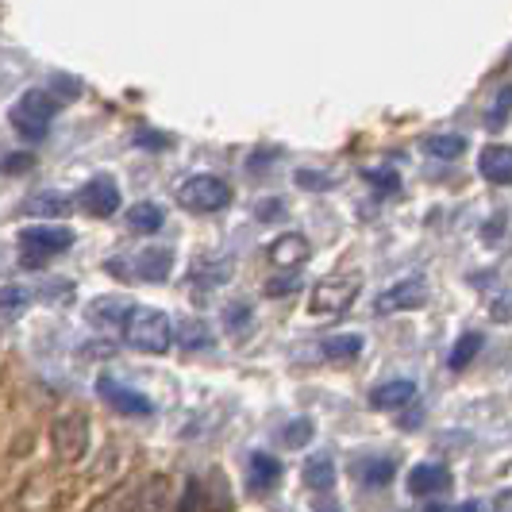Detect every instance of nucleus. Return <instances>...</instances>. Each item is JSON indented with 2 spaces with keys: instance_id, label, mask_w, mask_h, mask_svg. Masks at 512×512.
<instances>
[{
  "instance_id": "31",
  "label": "nucleus",
  "mask_w": 512,
  "mask_h": 512,
  "mask_svg": "<svg viewBox=\"0 0 512 512\" xmlns=\"http://www.w3.org/2000/svg\"><path fill=\"white\" fill-rule=\"evenodd\" d=\"M208 328L205 324H185V347H208Z\"/></svg>"
},
{
  "instance_id": "7",
  "label": "nucleus",
  "mask_w": 512,
  "mask_h": 512,
  "mask_svg": "<svg viewBox=\"0 0 512 512\" xmlns=\"http://www.w3.org/2000/svg\"><path fill=\"white\" fill-rule=\"evenodd\" d=\"M77 205H81V212H89L97 220H108V216L120 212V185L108 178V174L85 181L81 193H77Z\"/></svg>"
},
{
  "instance_id": "30",
  "label": "nucleus",
  "mask_w": 512,
  "mask_h": 512,
  "mask_svg": "<svg viewBox=\"0 0 512 512\" xmlns=\"http://www.w3.org/2000/svg\"><path fill=\"white\" fill-rule=\"evenodd\" d=\"M366 181H374V189H385V193H397V174L393 170H370Z\"/></svg>"
},
{
  "instance_id": "21",
  "label": "nucleus",
  "mask_w": 512,
  "mask_h": 512,
  "mask_svg": "<svg viewBox=\"0 0 512 512\" xmlns=\"http://www.w3.org/2000/svg\"><path fill=\"white\" fill-rule=\"evenodd\" d=\"M70 208H74V201L62 197V193H39L35 201H27V212H31V216H51V220L70 216Z\"/></svg>"
},
{
  "instance_id": "22",
  "label": "nucleus",
  "mask_w": 512,
  "mask_h": 512,
  "mask_svg": "<svg viewBox=\"0 0 512 512\" xmlns=\"http://www.w3.org/2000/svg\"><path fill=\"white\" fill-rule=\"evenodd\" d=\"M228 274H231V258H201V262L193 266V282H201V285L228 282Z\"/></svg>"
},
{
  "instance_id": "34",
  "label": "nucleus",
  "mask_w": 512,
  "mask_h": 512,
  "mask_svg": "<svg viewBox=\"0 0 512 512\" xmlns=\"http://www.w3.org/2000/svg\"><path fill=\"white\" fill-rule=\"evenodd\" d=\"M135 143H139V147H154V151H158V147H166L170 139H166V135H154V131H139V135H135Z\"/></svg>"
},
{
  "instance_id": "11",
  "label": "nucleus",
  "mask_w": 512,
  "mask_h": 512,
  "mask_svg": "<svg viewBox=\"0 0 512 512\" xmlns=\"http://www.w3.org/2000/svg\"><path fill=\"white\" fill-rule=\"evenodd\" d=\"M451 470L443 462H416L409 470V493L412 497H436V493H447L451 489Z\"/></svg>"
},
{
  "instance_id": "18",
  "label": "nucleus",
  "mask_w": 512,
  "mask_h": 512,
  "mask_svg": "<svg viewBox=\"0 0 512 512\" xmlns=\"http://www.w3.org/2000/svg\"><path fill=\"white\" fill-rule=\"evenodd\" d=\"M305 486L312 489V493L335 489V462L328 459V455H312V459L305 462Z\"/></svg>"
},
{
  "instance_id": "2",
  "label": "nucleus",
  "mask_w": 512,
  "mask_h": 512,
  "mask_svg": "<svg viewBox=\"0 0 512 512\" xmlns=\"http://www.w3.org/2000/svg\"><path fill=\"white\" fill-rule=\"evenodd\" d=\"M54 116H58V97H54L51 89H27L24 97L12 104V112H8L12 131H16L20 139H27V143L47 139Z\"/></svg>"
},
{
  "instance_id": "13",
  "label": "nucleus",
  "mask_w": 512,
  "mask_h": 512,
  "mask_svg": "<svg viewBox=\"0 0 512 512\" xmlns=\"http://www.w3.org/2000/svg\"><path fill=\"white\" fill-rule=\"evenodd\" d=\"M478 170L493 185H512V147L509 143H489L478 154Z\"/></svg>"
},
{
  "instance_id": "8",
  "label": "nucleus",
  "mask_w": 512,
  "mask_h": 512,
  "mask_svg": "<svg viewBox=\"0 0 512 512\" xmlns=\"http://www.w3.org/2000/svg\"><path fill=\"white\" fill-rule=\"evenodd\" d=\"M428 301V282L424 278H405V282L389 285L385 293H378V316H389V312H409V308H420Z\"/></svg>"
},
{
  "instance_id": "5",
  "label": "nucleus",
  "mask_w": 512,
  "mask_h": 512,
  "mask_svg": "<svg viewBox=\"0 0 512 512\" xmlns=\"http://www.w3.org/2000/svg\"><path fill=\"white\" fill-rule=\"evenodd\" d=\"M51 443L58 462H70L74 466L77 459H85V451H89V416L77 409L62 412L51 428Z\"/></svg>"
},
{
  "instance_id": "20",
  "label": "nucleus",
  "mask_w": 512,
  "mask_h": 512,
  "mask_svg": "<svg viewBox=\"0 0 512 512\" xmlns=\"http://www.w3.org/2000/svg\"><path fill=\"white\" fill-rule=\"evenodd\" d=\"M478 351H482V335L462 332L459 343H455V347H451V355H447V366H451V370H466L470 362L478 359Z\"/></svg>"
},
{
  "instance_id": "35",
  "label": "nucleus",
  "mask_w": 512,
  "mask_h": 512,
  "mask_svg": "<svg viewBox=\"0 0 512 512\" xmlns=\"http://www.w3.org/2000/svg\"><path fill=\"white\" fill-rule=\"evenodd\" d=\"M247 316H251V312H247L243 305H239V308H228V328H239V324H247Z\"/></svg>"
},
{
  "instance_id": "6",
  "label": "nucleus",
  "mask_w": 512,
  "mask_h": 512,
  "mask_svg": "<svg viewBox=\"0 0 512 512\" xmlns=\"http://www.w3.org/2000/svg\"><path fill=\"white\" fill-rule=\"evenodd\" d=\"M359 289H362L359 278H324V282L312 289L308 308H312L316 316H343L347 308L355 305Z\"/></svg>"
},
{
  "instance_id": "14",
  "label": "nucleus",
  "mask_w": 512,
  "mask_h": 512,
  "mask_svg": "<svg viewBox=\"0 0 512 512\" xmlns=\"http://www.w3.org/2000/svg\"><path fill=\"white\" fill-rule=\"evenodd\" d=\"M412 397H416V382L397 378V382H385V385H378V389H370V409L397 412V409H405Z\"/></svg>"
},
{
  "instance_id": "24",
  "label": "nucleus",
  "mask_w": 512,
  "mask_h": 512,
  "mask_svg": "<svg viewBox=\"0 0 512 512\" xmlns=\"http://www.w3.org/2000/svg\"><path fill=\"white\" fill-rule=\"evenodd\" d=\"M424 151L432 154V158H459L466 151V135H428L424 139Z\"/></svg>"
},
{
  "instance_id": "25",
  "label": "nucleus",
  "mask_w": 512,
  "mask_h": 512,
  "mask_svg": "<svg viewBox=\"0 0 512 512\" xmlns=\"http://www.w3.org/2000/svg\"><path fill=\"white\" fill-rule=\"evenodd\" d=\"M509 112H512V85H501V89H497V97H493V104H489V112H486V128L501 131L505 124H509Z\"/></svg>"
},
{
  "instance_id": "27",
  "label": "nucleus",
  "mask_w": 512,
  "mask_h": 512,
  "mask_svg": "<svg viewBox=\"0 0 512 512\" xmlns=\"http://www.w3.org/2000/svg\"><path fill=\"white\" fill-rule=\"evenodd\" d=\"M24 305H27V289H20V285H4L0 289V316H16Z\"/></svg>"
},
{
  "instance_id": "29",
  "label": "nucleus",
  "mask_w": 512,
  "mask_h": 512,
  "mask_svg": "<svg viewBox=\"0 0 512 512\" xmlns=\"http://www.w3.org/2000/svg\"><path fill=\"white\" fill-rule=\"evenodd\" d=\"M285 205L278 201V197H270V201H258L255 205V216L262 220V224H270V220H282Z\"/></svg>"
},
{
  "instance_id": "12",
  "label": "nucleus",
  "mask_w": 512,
  "mask_h": 512,
  "mask_svg": "<svg viewBox=\"0 0 512 512\" xmlns=\"http://www.w3.org/2000/svg\"><path fill=\"white\" fill-rule=\"evenodd\" d=\"M308 255H312V247H308L305 235H297V231H289V235H278L270 247H266V258L278 266V270H293V266H305Z\"/></svg>"
},
{
  "instance_id": "3",
  "label": "nucleus",
  "mask_w": 512,
  "mask_h": 512,
  "mask_svg": "<svg viewBox=\"0 0 512 512\" xmlns=\"http://www.w3.org/2000/svg\"><path fill=\"white\" fill-rule=\"evenodd\" d=\"M74 247V231L66 224H35L20 231V262L27 270H39L47 258L66 255Z\"/></svg>"
},
{
  "instance_id": "23",
  "label": "nucleus",
  "mask_w": 512,
  "mask_h": 512,
  "mask_svg": "<svg viewBox=\"0 0 512 512\" xmlns=\"http://www.w3.org/2000/svg\"><path fill=\"white\" fill-rule=\"evenodd\" d=\"M362 351V335L359 332H343L324 339V359H355Z\"/></svg>"
},
{
  "instance_id": "15",
  "label": "nucleus",
  "mask_w": 512,
  "mask_h": 512,
  "mask_svg": "<svg viewBox=\"0 0 512 512\" xmlns=\"http://www.w3.org/2000/svg\"><path fill=\"white\" fill-rule=\"evenodd\" d=\"M278 482H282V462L274 459V455H266V451H255L247 459V486L255 489V493H270Z\"/></svg>"
},
{
  "instance_id": "26",
  "label": "nucleus",
  "mask_w": 512,
  "mask_h": 512,
  "mask_svg": "<svg viewBox=\"0 0 512 512\" xmlns=\"http://www.w3.org/2000/svg\"><path fill=\"white\" fill-rule=\"evenodd\" d=\"M282 439H285V447H305L308 439H312V420H308V416L289 420V424H285V432H282Z\"/></svg>"
},
{
  "instance_id": "1",
  "label": "nucleus",
  "mask_w": 512,
  "mask_h": 512,
  "mask_svg": "<svg viewBox=\"0 0 512 512\" xmlns=\"http://www.w3.org/2000/svg\"><path fill=\"white\" fill-rule=\"evenodd\" d=\"M120 335L128 339V347L143 351V355H166L174 347V324L166 312L158 308H143V305H131L124 324H120Z\"/></svg>"
},
{
  "instance_id": "33",
  "label": "nucleus",
  "mask_w": 512,
  "mask_h": 512,
  "mask_svg": "<svg viewBox=\"0 0 512 512\" xmlns=\"http://www.w3.org/2000/svg\"><path fill=\"white\" fill-rule=\"evenodd\" d=\"M489 316H493V320H512V293L497 297V301H493V308H489Z\"/></svg>"
},
{
  "instance_id": "32",
  "label": "nucleus",
  "mask_w": 512,
  "mask_h": 512,
  "mask_svg": "<svg viewBox=\"0 0 512 512\" xmlns=\"http://www.w3.org/2000/svg\"><path fill=\"white\" fill-rule=\"evenodd\" d=\"M297 285H301V278H297V274H285L282 282L266 285V293H270V297H278V293H297Z\"/></svg>"
},
{
  "instance_id": "4",
  "label": "nucleus",
  "mask_w": 512,
  "mask_h": 512,
  "mask_svg": "<svg viewBox=\"0 0 512 512\" xmlns=\"http://www.w3.org/2000/svg\"><path fill=\"white\" fill-rule=\"evenodd\" d=\"M178 205L189 212H220L231 205V185L216 174H193L178 185Z\"/></svg>"
},
{
  "instance_id": "16",
  "label": "nucleus",
  "mask_w": 512,
  "mask_h": 512,
  "mask_svg": "<svg viewBox=\"0 0 512 512\" xmlns=\"http://www.w3.org/2000/svg\"><path fill=\"white\" fill-rule=\"evenodd\" d=\"M128 308H131V301H124V297H101V301H93V308H89V320H93L97 328L120 332V324H124Z\"/></svg>"
},
{
  "instance_id": "36",
  "label": "nucleus",
  "mask_w": 512,
  "mask_h": 512,
  "mask_svg": "<svg viewBox=\"0 0 512 512\" xmlns=\"http://www.w3.org/2000/svg\"><path fill=\"white\" fill-rule=\"evenodd\" d=\"M493 509H509L512 512V489H509V493H501V497L493 501Z\"/></svg>"
},
{
  "instance_id": "17",
  "label": "nucleus",
  "mask_w": 512,
  "mask_h": 512,
  "mask_svg": "<svg viewBox=\"0 0 512 512\" xmlns=\"http://www.w3.org/2000/svg\"><path fill=\"white\" fill-rule=\"evenodd\" d=\"M393 474H397V462L393 459H362L355 466V478H359L366 489H382L393 482Z\"/></svg>"
},
{
  "instance_id": "19",
  "label": "nucleus",
  "mask_w": 512,
  "mask_h": 512,
  "mask_svg": "<svg viewBox=\"0 0 512 512\" xmlns=\"http://www.w3.org/2000/svg\"><path fill=\"white\" fill-rule=\"evenodd\" d=\"M128 224L139 235H151V231H158L166 224V212H162V205H154V201H139V205L128 208Z\"/></svg>"
},
{
  "instance_id": "9",
  "label": "nucleus",
  "mask_w": 512,
  "mask_h": 512,
  "mask_svg": "<svg viewBox=\"0 0 512 512\" xmlns=\"http://www.w3.org/2000/svg\"><path fill=\"white\" fill-rule=\"evenodd\" d=\"M128 278H139V282L162 285L174 270V251L170 247H143L135 258H128Z\"/></svg>"
},
{
  "instance_id": "10",
  "label": "nucleus",
  "mask_w": 512,
  "mask_h": 512,
  "mask_svg": "<svg viewBox=\"0 0 512 512\" xmlns=\"http://www.w3.org/2000/svg\"><path fill=\"white\" fill-rule=\"evenodd\" d=\"M97 393H101L104 401L112 405L116 412H124V416H151L154 405L139 393V389H131V385H120L116 378H97Z\"/></svg>"
},
{
  "instance_id": "28",
  "label": "nucleus",
  "mask_w": 512,
  "mask_h": 512,
  "mask_svg": "<svg viewBox=\"0 0 512 512\" xmlns=\"http://www.w3.org/2000/svg\"><path fill=\"white\" fill-rule=\"evenodd\" d=\"M297 185L301 189H312V193H320V189H332L335 181L328 174H320V170H297Z\"/></svg>"
}]
</instances>
